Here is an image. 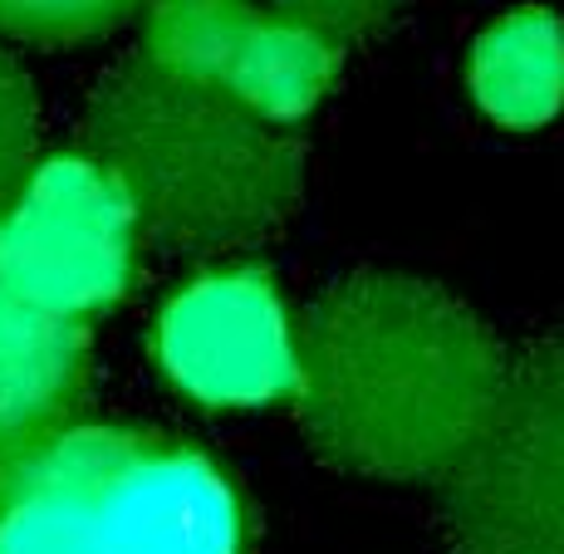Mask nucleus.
<instances>
[{
  "instance_id": "f03ea898",
  "label": "nucleus",
  "mask_w": 564,
  "mask_h": 554,
  "mask_svg": "<svg viewBox=\"0 0 564 554\" xmlns=\"http://www.w3.org/2000/svg\"><path fill=\"white\" fill-rule=\"evenodd\" d=\"M84 152L118 182L138 236L172 256L256 246L305 197V143L295 128L143 54L94 89Z\"/></svg>"
},
{
  "instance_id": "f8f14e48",
  "label": "nucleus",
  "mask_w": 564,
  "mask_h": 554,
  "mask_svg": "<svg viewBox=\"0 0 564 554\" xmlns=\"http://www.w3.org/2000/svg\"><path fill=\"white\" fill-rule=\"evenodd\" d=\"M265 6L275 15H285L290 25L310 30L314 40H324V45H334L344 54L349 45L373 40L398 15L403 0H265Z\"/></svg>"
},
{
  "instance_id": "0eeeda50",
  "label": "nucleus",
  "mask_w": 564,
  "mask_h": 554,
  "mask_svg": "<svg viewBox=\"0 0 564 554\" xmlns=\"http://www.w3.org/2000/svg\"><path fill=\"white\" fill-rule=\"evenodd\" d=\"M138 54L216 84L280 128L310 118L344 64L334 45L260 0H148Z\"/></svg>"
},
{
  "instance_id": "1a4fd4ad",
  "label": "nucleus",
  "mask_w": 564,
  "mask_h": 554,
  "mask_svg": "<svg viewBox=\"0 0 564 554\" xmlns=\"http://www.w3.org/2000/svg\"><path fill=\"white\" fill-rule=\"evenodd\" d=\"M481 113L501 128H545L564 108V20L516 6L476 35L466 64Z\"/></svg>"
},
{
  "instance_id": "423d86ee",
  "label": "nucleus",
  "mask_w": 564,
  "mask_h": 554,
  "mask_svg": "<svg viewBox=\"0 0 564 554\" xmlns=\"http://www.w3.org/2000/svg\"><path fill=\"white\" fill-rule=\"evenodd\" d=\"M153 354L167 383L202 408H265L295 388V324L260 265L192 275L158 309Z\"/></svg>"
},
{
  "instance_id": "39448f33",
  "label": "nucleus",
  "mask_w": 564,
  "mask_h": 554,
  "mask_svg": "<svg viewBox=\"0 0 564 554\" xmlns=\"http://www.w3.org/2000/svg\"><path fill=\"white\" fill-rule=\"evenodd\" d=\"M138 246L143 236L123 192L89 152L40 157L0 206V280L74 324L128 295Z\"/></svg>"
},
{
  "instance_id": "7ed1b4c3",
  "label": "nucleus",
  "mask_w": 564,
  "mask_h": 554,
  "mask_svg": "<svg viewBox=\"0 0 564 554\" xmlns=\"http://www.w3.org/2000/svg\"><path fill=\"white\" fill-rule=\"evenodd\" d=\"M0 554H251V506L192 442L64 422L0 456Z\"/></svg>"
},
{
  "instance_id": "6e6552de",
  "label": "nucleus",
  "mask_w": 564,
  "mask_h": 554,
  "mask_svg": "<svg viewBox=\"0 0 564 554\" xmlns=\"http://www.w3.org/2000/svg\"><path fill=\"white\" fill-rule=\"evenodd\" d=\"M89 383V329L0 280V456L74 422Z\"/></svg>"
},
{
  "instance_id": "9b49d317",
  "label": "nucleus",
  "mask_w": 564,
  "mask_h": 554,
  "mask_svg": "<svg viewBox=\"0 0 564 554\" xmlns=\"http://www.w3.org/2000/svg\"><path fill=\"white\" fill-rule=\"evenodd\" d=\"M40 162V99L30 74L0 50V206Z\"/></svg>"
},
{
  "instance_id": "20e7f679",
  "label": "nucleus",
  "mask_w": 564,
  "mask_h": 554,
  "mask_svg": "<svg viewBox=\"0 0 564 554\" xmlns=\"http://www.w3.org/2000/svg\"><path fill=\"white\" fill-rule=\"evenodd\" d=\"M452 554H564V324L506 358L481 432L437 481Z\"/></svg>"
},
{
  "instance_id": "9d476101",
  "label": "nucleus",
  "mask_w": 564,
  "mask_h": 554,
  "mask_svg": "<svg viewBox=\"0 0 564 554\" xmlns=\"http://www.w3.org/2000/svg\"><path fill=\"white\" fill-rule=\"evenodd\" d=\"M148 0H0V35L30 45H79L118 30Z\"/></svg>"
},
{
  "instance_id": "f257e3e1",
  "label": "nucleus",
  "mask_w": 564,
  "mask_h": 554,
  "mask_svg": "<svg viewBox=\"0 0 564 554\" xmlns=\"http://www.w3.org/2000/svg\"><path fill=\"white\" fill-rule=\"evenodd\" d=\"M506 358L452 290L403 270H354L300 319L290 398L319 461L437 486L481 432Z\"/></svg>"
}]
</instances>
